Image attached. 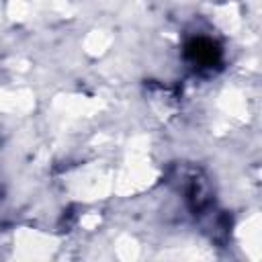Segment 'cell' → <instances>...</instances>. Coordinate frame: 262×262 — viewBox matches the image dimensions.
I'll use <instances>...</instances> for the list:
<instances>
[{
	"label": "cell",
	"instance_id": "1",
	"mask_svg": "<svg viewBox=\"0 0 262 262\" xmlns=\"http://www.w3.org/2000/svg\"><path fill=\"white\" fill-rule=\"evenodd\" d=\"M186 55L196 66H213L219 57V49L207 39H194L186 45Z\"/></svg>",
	"mask_w": 262,
	"mask_h": 262
}]
</instances>
